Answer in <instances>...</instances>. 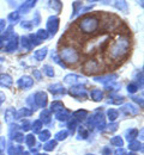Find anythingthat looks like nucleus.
<instances>
[]
</instances>
